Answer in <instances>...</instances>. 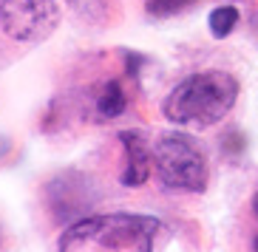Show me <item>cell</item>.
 <instances>
[{"label": "cell", "mask_w": 258, "mask_h": 252, "mask_svg": "<svg viewBox=\"0 0 258 252\" xmlns=\"http://www.w3.org/2000/svg\"><path fill=\"white\" fill-rule=\"evenodd\" d=\"M60 20L57 0H3L0 3V26L12 40L40 43L46 40Z\"/></svg>", "instance_id": "cell-4"}, {"label": "cell", "mask_w": 258, "mask_h": 252, "mask_svg": "<svg viewBox=\"0 0 258 252\" xmlns=\"http://www.w3.org/2000/svg\"><path fill=\"white\" fill-rule=\"evenodd\" d=\"M252 249H255V252H258V235H255V241H252Z\"/></svg>", "instance_id": "cell-10"}, {"label": "cell", "mask_w": 258, "mask_h": 252, "mask_svg": "<svg viewBox=\"0 0 258 252\" xmlns=\"http://www.w3.org/2000/svg\"><path fill=\"white\" fill-rule=\"evenodd\" d=\"M252 210H255V215H258V193L252 196Z\"/></svg>", "instance_id": "cell-9"}, {"label": "cell", "mask_w": 258, "mask_h": 252, "mask_svg": "<svg viewBox=\"0 0 258 252\" xmlns=\"http://www.w3.org/2000/svg\"><path fill=\"white\" fill-rule=\"evenodd\" d=\"M235 23H238V12H235L233 6L213 9V15H210V31H213V37H227L230 31L235 29Z\"/></svg>", "instance_id": "cell-7"}, {"label": "cell", "mask_w": 258, "mask_h": 252, "mask_svg": "<svg viewBox=\"0 0 258 252\" xmlns=\"http://www.w3.org/2000/svg\"><path fill=\"white\" fill-rule=\"evenodd\" d=\"M156 232L159 221L151 215H91L62 232L60 252H153Z\"/></svg>", "instance_id": "cell-1"}, {"label": "cell", "mask_w": 258, "mask_h": 252, "mask_svg": "<svg viewBox=\"0 0 258 252\" xmlns=\"http://www.w3.org/2000/svg\"><path fill=\"white\" fill-rule=\"evenodd\" d=\"M153 164L170 190L199 193L207 184V156L187 133H167L153 147Z\"/></svg>", "instance_id": "cell-3"}, {"label": "cell", "mask_w": 258, "mask_h": 252, "mask_svg": "<svg viewBox=\"0 0 258 252\" xmlns=\"http://www.w3.org/2000/svg\"><path fill=\"white\" fill-rule=\"evenodd\" d=\"M238 97V82L227 71H202L179 82L165 100V116L184 128H210L230 114Z\"/></svg>", "instance_id": "cell-2"}, {"label": "cell", "mask_w": 258, "mask_h": 252, "mask_svg": "<svg viewBox=\"0 0 258 252\" xmlns=\"http://www.w3.org/2000/svg\"><path fill=\"white\" fill-rule=\"evenodd\" d=\"M119 139L125 145V150H128V164H125V173H122V184L137 187V184L148 182V176H151L153 153L148 150L145 139L139 136L137 130H122Z\"/></svg>", "instance_id": "cell-5"}, {"label": "cell", "mask_w": 258, "mask_h": 252, "mask_svg": "<svg viewBox=\"0 0 258 252\" xmlns=\"http://www.w3.org/2000/svg\"><path fill=\"white\" fill-rule=\"evenodd\" d=\"M125 105H128V100H125L119 82H108L102 97H99V114L111 119V116H119L122 111H125Z\"/></svg>", "instance_id": "cell-6"}, {"label": "cell", "mask_w": 258, "mask_h": 252, "mask_svg": "<svg viewBox=\"0 0 258 252\" xmlns=\"http://www.w3.org/2000/svg\"><path fill=\"white\" fill-rule=\"evenodd\" d=\"M196 0H148V12L153 17H170L184 12L187 6H193Z\"/></svg>", "instance_id": "cell-8"}]
</instances>
